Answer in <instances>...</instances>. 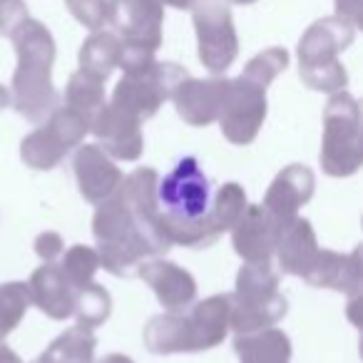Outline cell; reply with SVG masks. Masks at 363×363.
<instances>
[{
    "mask_svg": "<svg viewBox=\"0 0 363 363\" xmlns=\"http://www.w3.org/2000/svg\"><path fill=\"white\" fill-rule=\"evenodd\" d=\"M157 197L172 217L182 222H202L214 207V184L197 157H182L162 177Z\"/></svg>",
    "mask_w": 363,
    "mask_h": 363,
    "instance_id": "cell-1",
    "label": "cell"
}]
</instances>
